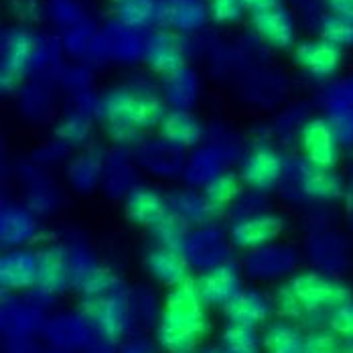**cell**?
<instances>
[{
  "label": "cell",
  "instance_id": "obj_1",
  "mask_svg": "<svg viewBox=\"0 0 353 353\" xmlns=\"http://www.w3.org/2000/svg\"><path fill=\"white\" fill-rule=\"evenodd\" d=\"M167 104L150 83L128 81L106 90L100 96L98 122L114 146L132 148L144 134L159 130Z\"/></svg>",
  "mask_w": 353,
  "mask_h": 353
},
{
  "label": "cell",
  "instance_id": "obj_2",
  "mask_svg": "<svg viewBox=\"0 0 353 353\" xmlns=\"http://www.w3.org/2000/svg\"><path fill=\"white\" fill-rule=\"evenodd\" d=\"M212 327L197 279L191 276L165 292L163 315L154 327V341L165 353L193 352L210 337Z\"/></svg>",
  "mask_w": 353,
  "mask_h": 353
},
{
  "label": "cell",
  "instance_id": "obj_3",
  "mask_svg": "<svg viewBox=\"0 0 353 353\" xmlns=\"http://www.w3.org/2000/svg\"><path fill=\"white\" fill-rule=\"evenodd\" d=\"M347 183L333 167H321L299 152L286 157L283 181L276 189L279 199L288 208L329 205L347 197Z\"/></svg>",
  "mask_w": 353,
  "mask_h": 353
},
{
  "label": "cell",
  "instance_id": "obj_4",
  "mask_svg": "<svg viewBox=\"0 0 353 353\" xmlns=\"http://www.w3.org/2000/svg\"><path fill=\"white\" fill-rule=\"evenodd\" d=\"M248 150V139L234 128L213 124L205 132V141L187 152L181 185L205 189L213 179L238 167Z\"/></svg>",
  "mask_w": 353,
  "mask_h": 353
},
{
  "label": "cell",
  "instance_id": "obj_5",
  "mask_svg": "<svg viewBox=\"0 0 353 353\" xmlns=\"http://www.w3.org/2000/svg\"><path fill=\"white\" fill-rule=\"evenodd\" d=\"M288 284L296 294L301 307L305 309V319L301 323L305 331L313 329V319H317L321 327H327L329 315L353 299V290L345 281L313 270L309 266L301 268Z\"/></svg>",
  "mask_w": 353,
  "mask_h": 353
},
{
  "label": "cell",
  "instance_id": "obj_6",
  "mask_svg": "<svg viewBox=\"0 0 353 353\" xmlns=\"http://www.w3.org/2000/svg\"><path fill=\"white\" fill-rule=\"evenodd\" d=\"M303 248L288 240L256 248L246 252L240 260L246 281L258 286H276L290 281L303 268Z\"/></svg>",
  "mask_w": 353,
  "mask_h": 353
},
{
  "label": "cell",
  "instance_id": "obj_7",
  "mask_svg": "<svg viewBox=\"0 0 353 353\" xmlns=\"http://www.w3.org/2000/svg\"><path fill=\"white\" fill-rule=\"evenodd\" d=\"M43 43L27 27H12L2 35L0 51V90L2 94H17L25 79L41 63Z\"/></svg>",
  "mask_w": 353,
  "mask_h": 353
},
{
  "label": "cell",
  "instance_id": "obj_8",
  "mask_svg": "<svg viewBox=\"0 0 353 353\" xmlns=\"http://www.w3.org/2000/svg\"><path fill=\"white\" fill-rule=\"evenodd\" d=\"M77 311L90 321L98 337L110 343H122L134 327L130 313V286L106 294L79 296Z\"/></svg>",
  "mask_w": 353,
  "mask_h": 353
},
{
  "label": "cell",
  "instance_id": "obj_9",
  "mask_svg": "<svg viewBox=\"0 0 353 353\" xmlns=\"http://www.w3.org/2000/svg\"><path fill=\"white\" fill-rule=\"evenodd\" d=\"M286 157L274 141H248L246 154L236 171L246 189L270 195L276 193L283 181Z\"/></svg>",
  "mask_w": 353,
  "mask_h": 353
},
{
  "label": "cell",
  "instance_id": "obj_10",
  "mask_svg": "<svg viewBox=\"0 0 353 353\" xmlns=\"http://www.w3.org/2000/svg\"><path fill=\"white\" fill-rule=\"evenodd\" d=\"M181 254L185 256L191 270L197 274L208 272L230 260H236V248L232 244L230 230L219 221L201 228H191L189 236L185 238V244L181 248Z\"/></svg>",
  "mask_w": 353,
  "mask_h": 353
},
{
  "label": "cell",
  "instance_id": "obj_11",
  "mask_svg": "<svg viewBox=\"0 0 353 353\" xmlns=\"http://www.w3.org/2000/svg\"><path fill=\"white\" fill-rule=\"evenodd\" d=\"M14 175L21 185V201L31 208L41 219L53 217L63 210L65 195L51 171L27 159L17 165Z\"/></svg>",
  "mask_w": 353,
  "mask_h": 353
},
{
  "label": "cell",
  "instance_id": "obj_12",
  "mask_svg": "<svg viewBox=\"0 0 353 353\" xmlns=\"http://www.w3.org/2000/svg\"><path fill=\"white\" fill-rule=\"evenodd\" d=\"M130 150L142 175L161 181V183L181 181L185 163H187V152L169 141H165L159 132L144 134Z\"/></svg>",
  "mask_w": 353,
  "mask_h": 353
},
{
  "label": "cell",
  "instance_id": "obj_13",
  "mask_svg": "<svg viewBox=\"0 0 353 353\" xmlns=\"http://www.w3.org/2000/svg\"><path fill=\"white\" fill-rule=\"evenodd\" d=\"M49 238L43 236V219L21 199H6L0 205V246L2 250L12 248H35L39 242Z\"/></svg>",
  "mask_w": 353,
  "mask_h": 353
},
{
  "label": "cell",
  "instance_id": "obj_14",
  "mask_svg": "<svg viewBox=\"0 0 353 353\" xmlns=\"http://www.w3.org/2000/svg\"><path fill=\"white\" fill-rule=\"evenodd\" d=\"M288 228H290L288 217L276 210H268L260 215L248 217L244 221L228 225L232 244L236 248V252H242V254L252 252L256 248L281 242L284 240Z\"/></svg>",
  "mask_w": 353,
  "mask_h": 353
},
{
  "label": "cell",
  "instance_id": "obj_15",
  "mask_svg": "<svg viewBox=\"0 0 353 353\" xmlns=\"http://www.w3.org/2000/svg\"><path fill=\"white\" fill-rule=\"evenodd\" d=\"M108 150L110 148L102 142L94 141L71 154L68 165L63 167V179L73 193L85 197L100 191Z\"/></svg>",
  "mask_w": 353,
  "mask_h": 353
},
{
  "label": "cell",
  "instance_id": "obj_16",
  "mask_svg": "<svg viewBox=\"0 0 353 353\" xmlns=\"http://www.w3.org/2000/svg\"><path fill=\"white\" fill-rule=\"evenodd\" d=\"M142 61L161 79L187 68V43L181 33L171 29H154L144 39Z\"/></svg>",
  "mask_w": 353,
  "mask_h": 353
},
{
  "label": "cell",
  "instance_id": "obj_17",
  "mask_svg": "<svg viewBox=\"0 0 353 353\" xmlns=\"http://www.w3.org/2000/svg\"><path fill=\"white\" fill-rule=\"evenodd\" d=\"M225 323L244 325L254 329H264L274 319L272 292L258 284H246L223 309Z\"/></svg>",
  "mask_w": 353,
  "mask_h": 353
},
{
  "label": "cell",
  "instance_id": "obj_18",
  "mask_svg": "<svg viewBox=\"0 0 353 353\" xmlns=\"http://www.w3.org/2000/svg\"><path fill=\"white\" fill-rule=\"evenodd\" d=\"M141 183L142 171L132 157V150L122 146H112L108 150L100 193L108 201L122 203L130 195V191L137 189Z\"/></svg>",
  "mask_w": 353,
  "mask_h": 353
},
{
  "label": "cell",
  "instance_id": "obj_19",
  "mask_svg": "<svg viewBox=\"0 0 353 353\" xmlns=\"http://www.w3.org/2000/svg\"><path fill=\"white\" fill-rule=\"evenodd\" d=\"M296 148H299V154L305 157L307 161L321 167L337 169L343 146L325 116H311L301 130Z\"/></svg>",
  "mask_w": 353,
  "mask_h": 353
},
{
  "label": "cell",
  "instance_id": "obj_20",
  "mask_svg": "<svg viewBox=\"0 0 353 353\" xmlns=\"http://www.w3.org/2000/svg\"><path fill=\"white\" fill-rule=\"evenodd\" d=\"M195 279L205 307L219 311L246 286V274L242 270L240 260H230L225 264H219L208 272L197 274Z\"/></svg>",
  "mask_w": 353,
  "mask_h": 353
},
{
  "label": "cell",
  "instance_id": "obj_21",
  "mask_svg": "<svg viewBox=\"0 0 353 353\" xmlns=\"http://www.w3.org/2000/svg\"><path fill=\"white\" fill-rule=\"evenodd\" d=\"M292 63L313 79H331L343 65V49L321 37L299 41L292 49Z\"/></svg>",
  "mask_w": 353,
  "mask_h": 353
},
{
  "label": "cell",
  "instance_id": "obj_22",
  "mask_svg": "<svg viewBox=\"0 0 353 353\" xmlns=\"http://www.w3.org/2000/svg\"><path fill=\"white\" fill-rule=\"evenodd\" d=\"M124 219L132 225L148 232L165 213L169 212L167 191L154 183H144L130 191V195L120 203Z\"/></svg>",
  "mask_w": 353,
  "mask_h": 353
},
{
  "label": "cell",
  "instance_id": "obj_23",
  "mask_svg": "<svg viewBox=\"0 0 353 353\" xmlns=\"http://www.w3.org/2000/svg\"><path fill=\"white\" fill-rule=\"evenodd\" d=\"M37 250V286L53 296H61L71 290V272L65 248L57 238L41 242Z\"/></svg>",
  "mask_w": 353,
  "mask_h": 353
},
{
  "label": "cell",
  "instance_id": "obj_24",
  "mask_svg": "<svg viewBox=\"0 0 353 353\" xmlns=\"http://www.w3.org/2000/svg\"><path fill=\"white\" fill-rule=\"evenodd\" d=\"M250 25L254 35L270 49L292 51L296 47V23L283 4L250 14Z\"/></svg>",
  "mask_w": 353,
  "mask_h": 353
},
{
  "label": "cell",
  "instance_id": "obj_25",
  "mask_svg": "<svg viewBox=\"0 0 353 353\" xmlns=\"http://www.w3.org/2000/svg\"><path fill=\"white\" fill-rule=\"evenodd\" d=\"M37 250L12 248L0 256V288L4 294H27L37 286Z\"/></svg>",
  "mask_w": 353,
  "mask_h": 353
},
{
  "label": "cell",
  "instance_id": "obj_26",
  "mask_svg": "<svg viewBox=\"0 0 353 353\" xmlns=\"http://www.w3.org/2000/svg\"><path fill=\"white\" fill-rule=\"evenodd\" d=\"M142 268H144V274L152 283L167 288V290L193 276V270L187 264L181 250L157 246V244L144 248Z\"/></svg>",
  "mask_w": 353,
  "mask_h": 353
},
{
  "label": "cell",
  "instance_id": "obj_27",
  "mask_svg": "<svg viewBox=\"0 0 353 353\" xmlns=\"http://www.w3.org/2000/svg\"><path fill=\"white\" fill-rule=\"evenodd\" d=\"M59 242L65 248V256H68V264H70L71 290L77 292L104 266V262L100 260L96 248L92 246L88 236L79 230H65L61 234Z\"/></svg>",
  "mask_w": 353,
  "mask_h": 353
},
{
  "label": "cell",
  "instance_id": "obj_28",
  "mask_svg": "<svg viewBox=\"0 0 353 353\" xmlns=\"http://www.w3.org/2000/svg\"><path fill=\"white\" fill-rule=\"evenodd\" d=\"M45 335L53 345L61 350H79V347L90 350L98 341L96 329L79 311L61 313L51 319L45 325Z\"/></svg>",
  "mask_w": 353,
  "mask_h": 353
},
{
  "label": "cell",
  "instance_id": "obj_29",
  "mask_svg": "<svg viewBox=\"0 0 353 353\" xmlns=\"http://www.w3.org/2000/svg\"><path fill=\"white\" fill-rule=\"evenodd\" d=\"M210 19L208 2L203 0H161L157 25L187 35L201 29Z\"/></svg>",
  "mask_w": 353,
  "mask_h": 353
},
{
  "label": "cell",
  "instance_id": "obj_30",
  "mask_svg": "<svg viewBox=\"0 0 353 353\" xmlns=\"http://www.w3.org/2000/svg\"><path fill=\"white\" fill-rule=\"evenodd\" d=\"M165 141L189 152L205 141V124L193 110H167L157 130Z\"/></svg>",
  "mask_w": 353,
  "mask_h": 353
},
{
  "label": "cell",
  "instance_id": "obj_31",
  "mask_svg": "<svg viewBox=\"0 0 353 353\" xmlns=\"http://www.w3.org/2000/svg\"><path fill=\"white\" fill-rule=\"evenodd\" d=\"M169 210L183 217L191 228H201L213 221H219V212L210 203L203 189H193L187 185H176L167 191Z\"/></svg>",
  "mask_w": 353,
  "mask_h": 353
},
{
  "label": "cell",
  "instance_id": "obj_32",
  "mask_svg": "<svg viewBox=\"0 0 353 353\" xmlns=\"http://www.w3.org/2000/svg\"><path fill=\"white\" fill-rule=\"evenodd\" d=\"M264 353H305L307 331L292 321L274 317L262 329Z\"/></svg>",
  "mask_w": 353,
  "mask_h": 353
},
{
  "label": "cell",
  "instance_id": "obj_33",
  "mask_svg": "<svg viewBox=\"0 0 353 353\" xmlns=\"http://www.w3.org/2000/svg\"><path fill=\"white\" fill-rule=\"evenodd\" d=\"M201 94L199 79L189 68L163 77L161 96L169 110H193Z\"/></svg>",
  "mask_w": 353,
  "mask_h": 353
},
{
  "label": "cell",
  "instance_id": "obj_34",
  "mask_svg": "<svg viewBox=\"0 0 353 353\" xmlns=\"http://www.w3.org/2000/svg\"><path fill=\"white\" fill-rule=\"evenodd\" d=\"M41 323V311L33 307L25 294L2 296V325L12 337H27Z\"/></svg>",
  "mask_w": 353,
  "mask_h": 353
},
{
  "label": "cell",
  "instance_id": "obj_35",
  "mask_svg": "<svg viewBox=\"0 0 353 353\" xmlns=\"http://www.w3.org/2000/svg\"><path fill=\"white\" fill-rule=\"evenodd\" d=\"M94 116L71 108L53 124V139L61 141L71 150H81L94 142Z\"/></svg>",
  "mask_w": 353,
  "mask_h": 353
},
{
  "label": "cell",
  "instance_id": "obj_36",
  "mask_svg": "<svg viewBox=\"0 0 353 353\" xmlns=\"http://www.w3.org/2000/svg\"><path fill=\"white\" fill-rule=\"evenodd\" d=\"M130 313L132 323L142 327H157L163 315V299L148 284L130 286Z\"/></svg>",
  "mask_w": 353,
  "mask_h": 353
},
{
  "label": "cell",
  "instance_id": "obj_37",
  "mask_svg": "<svg viewBox=\"0 0 353 353\" xmlns=\"http://www.w3.org/2000/svg\"><path fill=\"white\" fill-rule=\"evenodd\" d=\"M225 353H264L262 329L225 323L219 331V343Z\"/></svg>",
  "mask_w": 353,
  "mask_h": 353
},
{
  "label": "cell",
  "instance_id": "obj_38",
  "mask_svg": "<svg viewBox=\"0 0 353 353\" xmlns=\"http://www.w3.org/2000/svg\"><path fill=\"white\" fill-rule=\"evenodd\" d=\"M244 183L238 175L236 169L225 171L223 175H219L217 179H213L212 183L203 189L205 197L210 199L213 208L219 212V215L223 217V213L232 208V203L240 197V193L244 191Z\"/></svg>",
  "mask_w": 353,
  "mask_h": 353
},
{
  "label": "cell",
  "instance_id": "obj_39",
  "mask_svg": "<svg viewBox=\"0 0 353 353\" xmlns=\"http://www.w3.org/2000/svg\"><path fill=\"white\" fill-rule=\"evenodd\" d=\"M189 232H191V225L183 217H179L175 212L169 210L148 230V238H150V244L181 250Z\"/></svg>",
  "mask_w": 353,
  "mask_h": 353
},
{
  "label": "cell",
  "instance_id": "obj_40",
  "mask_svg": "<svg viewBox=\"0 0 353 353\" xmlns=\"http://www.w3.org/2000/svg\"><path fill=\"white\" fill-rule=\"evenodd\" d=\"M157 12H159L157 0H128L114 6L116 21L132 31H141L157 23Z\"/></svg>",
  "mask_w": 353,
  "mask_h": 353
},
{
  "label": "cell",
  "instance_id": "obj_41",
  "mask_svg": "<svg viewBox=\"0 0 353 353\" xmlns=\"http://www.w3.org/2000/svg\"><path fill=\"white\" fill-rule=\"evenodd\" d=\"M268 210H274V208H272V201H270V197L266 193L244 189L240 193V197L232 203V208L223 213V217L228 219V225H232V223L244 221L248 217L260 215V213L268 212Z\"/></svg>",
  "mask_w": 353,
  "mask_h": 353
},
{
  "label": "cell",
  "instance_id": "obj_42",
  "mask_svg": "<svg viewBox=\"0 0 353 353\" xmlns=\"http://www.w3.org/2000/svg\"><path fill=\"white\" fill-rule=\"evenodd\" d=\"M71 154H73V150H71L70 146H65L61 141H57V139H49V141H43L41 144H37L35 148L31 150V161L39 165V167H43V169H47V171H51V169H55V167H65L68 165V161L71 159Z\"/></svg>",
  "mask_w": 353,
  "mask_h": 353
},
{
  "label": "cell",
  "instance_id": "obj_43",
  "mask_svg": "<svg viewBox=\"0 0 353 353\" xmlns=\"http://www.w3.org/2000/svg\"><path fill=\"white\" fill-rule=\"evenodd\" d=\"M272 305H274V317L286 319V321H292V323H303L305 319V309L301 307L296 294L292 292L288 281L286 283L276 284L272 290Z\"/></svg>",
  "mask_w": 353,
  "mask_h": 353
},
{
  "label": "cell",
  "instance_id": "obj_44",
  "mask_svg": "<svg viewBox=\"0 0 353 353\" xmlns=\"http://www.w3.org/2000/svg\"><path fill=\"white\" fill-rule=\"evenodd\" d=\"M319 37L327 43L341 47V49L353 47V21L327 12L319 21Z\"/></svg>",
  "mask_w": 353,
  "mask_h": 353
},
{
  "label": "cell",
  "instance_id": "obj_45",
  "mask_svg": "<svg viewBox=\"0 0 353 353\" xmlns=\"http://www.w3.org/2000/svg\"><path fill=\"white\" fill-rule=\"evenodd\" d=\"M325 118L333 126L341 146H353V106L331 102L327 106Z\"/></svg>",
  "mask_w": 353,
  "mask_h": 353
},
{
  "label": "cell",
  "instance_id": "obj_46",
  "mask_svg": "<svg viewBox=\"0 0 353 353\" xmlns=\"http://www.w3.org/2000/svg\"><path fill=\"white\" fill-rule=\"evenodd\" d=\"M343 339L329 327L307 331V352L305 353H341Z\"/></svg>",
  "mask_w": 353,
  "mask_h": 353
},
{
  "label": "cell",
  "instance_id": "obj_47",
  "mask_svg": "<svg viewBox=\"0 0 353 353\" xmlns=\"http://www.w3.org/2000/svg\"><path fill=\"white\" fill-rule=\"evenodd\" d=\"M210 19L217 25H234L244 17L242 0H205Z\"/></svg>",
  "mask_w": 353,
  "mask_h": 353
},
{
  "label": "cell",
  "instance_id": "obj_48",
  "mask_svg": "<svg viewBox=\"0 0 353 353\" xmlns=\"http://www.w3.org/2000/svg\"><path fill=\"white\" fill-rule=\"evenodd\" d=\"M327 327L341 339H353V299L329 315Z\"/></svg>",
  "mask_w": 353,
  "mask_h": 353
},
{
  "label": "cell",
  "instance_id": "obj_49",
  "mask_svg": "<svg viewBox=\"0 0 353 353\" xmlns=\"http://www.w3.org/2000/svg\"><path fill=\"white\" fill-rule=\"evenodd\" d=\"M157 347H159V343L146 339L144 335H128L120 343L118 353H157Z\"/></svg>",
  "mask_w": 353,
  "mask_h": 353
},
{
  "label": "cell",
  "instance_id": "obj_50",
  "mask_svg": "<svg viewBox=\"0 0 353 353\" xmlns=\"http://www.w3.org/2000/svg\"><path fill=\"white\" fill-rule=\"evenodd\" d=\"M12 12L14 17H19L23 23H31L37 21L41 14V6L37 0H12Z\"/></svg>",
  "mask_w": 353,
  "mask_h": 353
},
{
  "label": "cell",
  "instance_id": "obj_51",
  "mask_svg": "<svg viewBox=\"0 0 353 353\" xmlns=\"http://www.w3.org/2000/svg\"><path fill=\"white\" fill-rule=\"evenodd\" d=\"M329 14L353 21V0H323Z\"/></svg>",
  "mask_w": 353,
  "mask_h": 353
},
{
  "label": "cell",
  "instance_id": "obj_52",
  "mask_svg": "<svg viewBox=\"0 0 353 353\" xmlns=\"http://www.w3.org/2000/svg\"><path fill=\"white\" fill-rule=\"evenodd\" d=\"M279 4H283L281 0H242V6H244V10L250 12V14H254V12H260V10H268V8H274V6H279Z\"/></svg>",
  "mask_w": 353,
  "mask_h": 353
},
{
  "label": "cell",
  "instance_id": "obj_53",
  "mask_svg": "<svg viewBox=\"0 0 353 353\" xmlns=\"http://www.w3.org/2000/svg\"><path fill=\"white\" fill-rule=\"evenodd\" d=\"M199 353H225L219 345H201Z\"/></svg>",
  "mask_w": 353,
  "mask_h": 353
},
{
  "label": "cell",
  "instance_id": "obj_54",
  "mask_svg": "<svg viewBox=\"0 0 353 353\" xmlns=\"http://www.w3.org/2000/svg\"><path fill=\"white\" fill-rule=\"evenodd\" d=\"M341 353H353V339H343V350Z\"/></svg>",
  "mask_w": 353,
  "mask_h": 353
},
{
  "label": "cell",
  "instance_id": "obj_55",
  "mask_svg": "<svg viewBox=\"0 0 353 353\" xmlns=\"http://www.w3.org/2000/svg\"><path fill=\"white\" fill-rule=\"evenodd\" d=\"M345 201H347V208L353 212V189L352 191H347V197H345Z\"/></svg>",
  "mask_w": 353,
  "mask_h": 353
},
{
  "label": "cell",
  "instance_id": "obj_56",
  "mask_svg": "<svg viewBox=\"0 0 353 353\" xmlns=\"http://www.w3.org/2000/svg\"><path fill=\"white\" fill-rule=\"evenodd\" d=\"M112 2V6H118V4H122V2H128V0H110Z\"/></svg>",
  "mask_w": 353,
  "mask_h": 353
},
{
  "label": "cell",
  "instance_id": "obj_57",
  "mask_svg": "<svg viewBox=\"0 0 353 353\" xmlns=\"http://www.w3.org/2000/svg\"><path fill=\"white\" fill-rule=\"evenodd\" d=\"M183 353H199V350H193V352H183Z\"/></svg>",
  "mask_w": 353,
  "mask_h": 353
}]
</instances>
